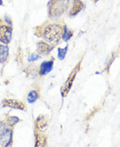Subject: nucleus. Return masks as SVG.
Here are the masks:
<instances>
[{"label":"nucleus","instance_id":"18","mask_svg":"<svg viewBox=\"0 0 120 147\" xmlns=\"http://www.w3.org/2000/svg\"><path fill=\"white\" fill-rule=\"evenodd\" d=\"M0 22H1V20H0Z\"/></svg>","mask_w":120,"mask_h":147},{"label":"nucleus","instance_id":"13","mask_svg":"<svg viewBox=\"0 0 120 147\" xmlns=\"http://www.w3.org/2000/svg\"><path fill=\"white\" fill-rule=\"evenodd\" d=\"M72 37V31H71L67 29L66 27H64V31H63V34H62V38L64 41H68Z\"/></svg>","mask_w":120,"mask_h":147},{"label":"nucleus","instance_id":"5","mask_svg":"<svg viewBox=\"0 0 120 147\" xmlns=\"http://www.w3.org/2000/svg\"><path fill=\"white\" fill-rule=\"evenodd\" d=\"M79 66H80V63L78 64V66H76V67L73 70V71L71 74V75L68 78V79H67V81L66 82L65 85L63 86V87L62 89V96H66L68 93H69L70 90L71 88V86H72L73 84V82L75 80V76H76V74L78 72V70L79 69Z\"/></svg>","mask_w":120,"mask_h":147},{"label":"nucleus","instance_id":"10","mask_svg":"<svg viewBox=\"0 0 120 147\" xmlns=\"http://www.w3.org/2000/svg\"><path fill=\"white\" fill-rule=\"evenodd\" d=\"M52 50L51 46L48 44L47 42H40L39 43V48H38V51L41 54H48L49 52Z\"/></svg>","mask_w":120,"mask_h":147},{"label":"nucleus","instance_id":"17","mask_svg":"<svg viewBox=\"0 0 120 147\" xmlns=\"http://www.w3.org/2000/svg\"><path fill=\"white\" fill-rule=\"evenodd\" d=\"M93 1H94V2H95V3H96V2H98V1H100V0H93Z\"/></svg>","mask_w":120,"mask_h":147},{"label":"nucleus","instance_id":"8","mask_svg":"<svg viewBox=\"0 0 120 147\" xmlns=\"http://www.w3.org/2000/svg\"><path fill=\"white\" fill-rule=\"evenodd\" d=\"M83 7L84 5L81 0H73V7L70 15L71 16L76 15L78 13H79L80 11H82Z\"/></svg>","mask_w":120,"mask_h":147},{"label":"nucleus","instance_id":"6","mask_svg":"<svg viewBox=\"0 0 120 147\" xmlns=\"http://www.w3.org/2000/svg\"><path fill=\"white\" fill-rule=\"evenodd\" d=\"M3 104L5 107H10L12 108H15V109H18V110H24L25 109V106L22 102H19L18 100L15 99H4L3 101Z\"/></svg>","mask_w":120,"mask_h":147},{"label":"nucleus","instance_id":"4","mask_svg":"<svg viewBox=\"0 0 120 147\" xmlns=\"http://www.w3.org/2000/svg\"><path fill=\"white\" fill-rule=\"evenodd\" d=\"M12 38V28L7 25L0 26V42L3 43L7 44L11 40Z\"/></svg>","mask_w":120,"mask_h":147},{"label":"nucleus","instance_id":"1","mask_svg":"<svg viewBox=\"0 0 120 147\" xmlns=\"http://www.w3.org/2000/svg\"><path fill=\"white\" fill-rule=\"evenodd\" d=\"M64 27L61 24H50L43 30V36L47 42L52 45H56L62 37Z\"/></svg>","mask_w":120,"mask_h":147},{"label":"nucleus","instance_id":"14","mask_svg":"<svg viewBox=\"0 0 120 147\" xmlns=\"http://www.w3.org/2000/svg\"><path fill=\"white\" fill-rule=\"evenodd\" d=\"M18 121V118H16V117H11V118H8L7 122L11 125H14L15 124H16Z\"/></svg>","mask_w":120,"mask_h":147},{"label":"nucleus","instance_id":"7","mask_svg":"<svg viewBox=\"0 0 120 147\" xmlns=\"http://www.w3.org/2000/svg\"><path fill=\"white\" fill-rule=\"evenodd\" d=\"M53 69V61H47V62H44L41 64L39 69V74L41 75H45L50 73Z\"/></svg>","mask_w":120,"mask_h":147},{"label":"nucleus","instance_id":"9","mask_svg":"<svg viewBox=\"0 0 120 147\" xmlns=\"http://www.w3.org/2000/svg\"><path fill=\"white\" fill-rule=\"evenodd\" d=\"M8 55H9V49L7 46L0 44V63H6L8 59Z\"/></svg>","mask_w":120,"mask_h":147},{"label":"nucleus","instance_id":"15","mask_svg":"<svg viewBox=\"0 0 120 147\" xmlns=\"http://www.w3.org/2000/svg\"><path fill=\"white\" fill-rule=\"evenodd\" d=\"M39 59H40V56L33 54V55H31L29 58H28V61H29V62H33V61H36V60H38Z\"/></svg>","mask_w":120,"mask_h":147},{"label":"nucleus","instance_id":"16","mask_svg":"<svg viewBox=\"0 0 120 147\" xmlns=\"http://www.w3.org/2000/svg\"><path fill=\"white\" fill-rule=\"evenodd\" d=\"M116 55V54H115ZM115 55V54H113L112 56H111V59H110V63H108L107 64V66H106V70H108V69L110 68V66H111V63H113V60L115 59V56H116V55Z\"/></svg>","mask_w":120,"mask_h":147},{"label":"nucleus","instance_id":"11","mask_svg":"<svg viewBox=\"0 0 120 147\" xmlns=\"http://www.w3.org/2000/svg\"><path fill=\"white\" fill-rule=\"evenodd\" d=\"M39 98V94L36 90H33L30 92L28 97H27V102L29 103H34Z\"/></svg>","mask_w":120,"mask_h":147},{"label":"nucleus","instance_id":"12","mask_svg":"<svg viewBox=\"0 0 120 147\" xmlns=\"http://www.w3.org/2000/svg\"><path fill=\"white\" fill-rule=\"evenodd\" d=\"M67 47H68V46H66L64 49L58 48V59L60 60H63L64 58H65L66 54V51H67Z\"/></svg>","mask_w":120,"mask_h":147},{"label":"nucleus","instance_id":"3","mask_svg":"<svg viewBox=\"0 0 120 147\" xmlns=\"http://www.w3.org/2000/svg\"><path fill=\"white\" fill-rule=\"evenodd\" d=\"M9 123L0 122V146H7L12 142L13 131Z\"/></svg>","mask_w":120,"mask_h":147},{"label":"nucleus","instance_id":"2","mask_svg":"<svg viewBox=\"0 0 120 147\" xmlns=\"http://www.w3.org/2000/svg\"><path fill=\"white\" fill-rule=\"evenodd\" d=\"M70 0H51L49 3V14L53 17H58L68 8Z\"/></svg>","mask_w":120,"mask_h":147}]
</instances>
